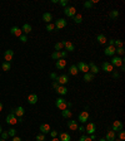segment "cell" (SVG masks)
Returning <instances> with one entry per match:
<instances>
[{
	"instance_id": "836d02e7",
	"label": "cell",
	"mask_w": 125,
	"mask_h": 141,
	"mask_svg": "<svg viewBox=\"0 0 125 141\" xmlns=\"http://www.w3.org/2000/svg\"><path fill=\"white\" fill-rule=\"evenodd\" d=\"M1 68H3V70H5V72H8V70H10V68H11V66H10V63H9V62H4V63L1 64Z\"/></svg>"
},
{
	"instance_id": "681fc988",
	"label": "cell",
	"mask_w": 125,
	"mask_h": 141,
	"mask_svg": "<svg viewBox=\"0 0 125 141\" xmlns=\"http://www.w3.org/2000/svg\"><path fill=\"white\" fill-rule=\"evenodd\" d=\"M50 78H51L53 81H56V78H58V74H56L55 72H51V73H50Z\"/></svg>"
},
{
	"instance_id": "c3c4849f",
	"label": "cell",
	"mask_w": 125,
	"mask_h": 141,
	"mask_svg": "<svg viewBox=\"0 0 125 141\" xmlns=\"http://www.w3.org/2000/svg\"><path fill=\"white\" fill-rule=\"evenodd\" d=\"M1 139H3V140H6L8 137H9V134H8V132H5V131H3V132H1Z\"/></svg>"
},
{
	"instance_id": "e575fe53",
	"label": "cell",
	"mask_w": 125,
	"mask_h": 141,
	"mask_svg": "<svg viewBox=\"0 0 125 141\" xmlns=\"http://www.w3.org/2000/svg\"><path fill=\"white\" fill-rule=\"evenodd\" d=\"M54 48H55L56 52H60V50L64 48V44H63V42H59V43H56L55 45H54Z\"/></svg>"
},
{
	"instance_id": "7c38bea8",
	"label": "cell",
	"mask_w": 125,
	"mask_h": 141,
	"mask_svg": "<svg viewBox=\"0 0 125 141\" xmlns=\"http://www.w3.org/2000/svg\"><path fill=\"white\" fill-rule=\"evenodd\" d=\"M63 44H64L65 49L68 50V52H74L75 50V45L71 42H69V40H63Z\"/></svg>"
},
{
	"instance_id": "9c48e42d",
	"label": "cell",
	"mask_w": 125,
	"mask_h": 141,
	"mask_svg": "<svg viewBox=\"0 0 125 141\" xmlns=\"http://www.w3.org/2000/svg\"><path fill=\"white\" fill-rule=\"evenodd\" d=\"M123 130V122L121 121H114L113 126H111V131H121Z\"/></svg>"
},
{
	"instance_id": "b9f144b4",
	"label": "cell",
	"mask_w": 125,
	"mask_h": 141,
	"mask_svg": "<svg viewBox=\"0 0 125 141\" xmlns=\"http://www.w3.org/2000/svg\"><path fill=\"white\" fill-rule=\"evenodd\" d=\"M19 39H20L21 43H26V42H28V37H26L25 34H23L21 37H19Z\"/></svg>"
},
{
	"instance_id": "11a10c76",
	"label": "cell",
	"mask_w": 125,
	"mask_h": 141,
	"mask_svg": "<svg viewBox=\"0 0 125 141\" xmlns=\"http://www.w3.org/2000/svg\"><path fill=\"white\" fill-rule=\"evenodd\" d=\"M119 68H120V70H125V66H124V64H121Z\"/></svg>"
},
{
	"instance_id": "91938a15",
	"label": "cell",
	"mask_w": 125,
	"mask_h": 141,
	"mask_svg": "<svg viewBox=\"0 0 125 141\" xmlns=\"http://www.w3.org/2000/svg\"><path fill=\"white\" fill-rule=\"evenodd\" d=\"M1 111H3V103L0 102V112H1Z\"/></svg>"
},
{
	"instance_id": "5bb4252c",
	"label": "cell",
	"mask_w": 125,
	"mask_h": 141,
	"mask_svg": "<svg viewBox=\"0 0 125 141\" xmlns=\"http://www.w3.org/2000/svg\"><path fill=\"white\" fill-rule=\"evenodd\" d=\"M55 67L58 68V69H64L65 67H66V61L65 59H58L55 62Z\"/></svg>"
},
{
	"instance_id": "e7e4bbea",
	"label": "cell",
	"mask_w": 125,
	"mask_h": 141,
	"mask_svg": "<svg viewBox=\"0 0 125 141\" xmlns=\"http://www.w3.org/2000/svg\"><path fill=\"white\" fill-rule=\"evenodd\" d=\"M0 141H6V140H3V139H0Z\"/></svg>"
},
{
	"instance_id": "e0dca14e",
	"label": "cell",
	"mask_w": 125,
	"mask_h": 141,
	"mask_svg": "<svg viewBox=\"0 0 125 141\" xmlns=\"http://www.w3.org/2000/svg\"><path fill=\"white\" fill-rule=\"evenodd\" d=\"M103 70H105V72H108V73H111L113 70H114V67L110 64V62H104L103 63Z\"/></svg>"
},
{
	"instance_id": "7a4b0ae2",
	"label": "cell",
	"mask_w": 125,
	"mask_h": 141,
	"mask_svg": "<svg viewBox=\"0 0 125 141\" xmlns=\"http://www.w3.org/2000/svg\"><path fill=\"white\" fill-rule=\"evenodd\" d=\"M55 29L56 30H60V29H64L66 25H68V20H65L64 18H59L58 20L55 21Z\"/></svg>"
},
{
	"instance_id": "83f0119b",
	"label": "cell",
	"mask_w": 125,
	"mask_h": 141,
	"mask_svg": "<svg viewBox=\"0 0 125 141\" xmlns=\"http://www.w3.org/2000/svg\"><path fill=\"white\" fill-rule=\"evenodd\" d=\"M78 72H79V69H78L77 64H71L69 68V74H71V76H77Z\"/></svg>"
},
{
	"instance_id": "74e56055",
	"label": "cell",
	"mask_w": 125,
	"mask_h": 141,
	"mask_svg": "<svg viewBox=\"0 0 125 141\" xmlns=\"http://www.w3.org/2000/svg\"><path fill=\"white\" fill-rule=\"evenodd\" d=\"M115 53L118 54V57L119 56H124L125 50H124V48H115Z\"/></svg>"
},
{
	"instance_id": "ab89813d",
	"label": "cell",
	"mask_w": 125,
	"mask_h": 141,
	"mask_svg": "<svg viewBox=\"0 0 125 141\" xmlns=\"http://www.w3.org/2000/svg\"><path fill=\"white\" fill-rule=\"evenodd\" d=\"M8 134H9V136L14 137V136H16V130H15V128H10V130L8 131Z\"/></svg>"
},
{
	"instance_id": "6da1fadb",
	"label": "cell",
	"mask_w": 125,
	"mask_h": 141,
	"mask_svg": "<svg viewBox=\"0 0 125 141\" xmlns=\"http://www.w3.org/2000/svg\"><path fill=\"white\" fill-rule=\"evenodd\" d=\"M64 14L66 15L68 18H74L75 15H77V9L74 7H68L66 8H64Z\"/></svg>"
},
{
	"instance_id": "f907efd6",
	"label": "cell",
	"mask_w": 125,
	"mask_h": 141,
	"mask_svg": "<svg viewBox=\"0 0 125 141\" xmlns=\"http://www.w3.org/2000/svg\"><path fill=\"white\" fill-rule=\"evenodd\" d=\"M53 87H54V88H58V87H59V83H58V82H56V81H53Z\"/></svg>"
},
{
	"instance_id": "7bdbcfd3",
	"label": "cell",
	"mask_w": 125,
	"mask_h": 141,
	"mask_svg": "<svg viewBox=\"0 0 125 141\" xmlns=\"http://www.w3.org/2000/svg\"><path fill=\"white\" fill-rule=\"evenodd\" d=\"M91 7H93V3H91V1H85V3H84V8H85V9H90Z\"/></svg>"
},
{
	"instance_id": "7dc6e473",
	"label": "cell",
	"mask_w": 125,
	"mask_h": 141,
	"mask_svg": "<svg viewBox=\"0 0 125 141\" xmlns=\"http://www.w3.org/2000/svg\"><path fill=\"white\" fill-rule=\"evenodd\" d=\"M79 141H91L90 137H88V136H85V135H83L80 139H79Z\"/></svg>"
},
{
	"instance_id": "52a82bcc",
	"label": "cell",
	"mask_w": 125,
	"mask_h": 141,
	"mask_svg": "<svg viewBox=\"0 0 125 141\" xmlns=\"http://www.w3.org/2000/svg\"><path fill=\"white\" fill-rule=\"evenodd\" d=\"M79 121L81 122V124H85V122H88L89 120V112L88 111H81V112L79 113Z\"/></svg>"
},
{
	"instance_id": "8992f818",
	"label": "cell",
	"mask_w": 125,
	"mask_h": 141,
	"mask_svg": "<svg viewBox=\"0 0 125 141\" xmlns=\"http://www.w3.org/2000/svg\"><path fill=\"white\" fill-rule=\"evenodd\" d=\"M56 82L59 83V86H65L68 82H69V77H68V74H61V76H58L56 78Z\"/></svg>"
},
{
	"instance_id": "be15d7a7",
	"label": "cell",
	"mask_w": 125,
	"mask_h": 141,
	"mask_svg": "<svg viewBox=\"0 0 125 141\" xmlns=\"http://www.w3.org/2000/svg\"><path fill=\"white\" fill-rule=\"evenodd\" d=\"M114 141H120V140H119V139H115V140H114Z\"/></svg>"
},
{
	"instance_id": "30bf717a",
	"label": "cell",
	"mask_w": 125,
	"mask_h": 141,
	"mask_svg": "<svg viewBox=\"0 0 125 141\" xmlns=\"http://www.w3.org/2000/svg\"><path fill=\"white\" fill-rule=\"evenodd\" d=\"M104 54L108 57H114V54H115V47L114 45H108L104 50Z\"/></svg>"
},
{
	"instance_id": "ac0fdd59",
	"label": "cell",
	"mask_w": 125,
	"mask_h": 141,
	"mask_svg": "<svg viewBox=\"0 0 125 141\" xmlns=\"http://www.w3.org/2000/svg\"><path fill=\"white\" fill-rule=\"evenodd\" d=\"M88 66H89V70H91L90 73H93L94 76H95L98 72H99V67H98V66L94 63V62H90V63L88 64Z\"/></svg>"
},
{
	"instance_id": "8d00e7d4",
	"label": "cell",
	"mask_w": 125,
	"mask_h": 141,
	"mask_svg": "<svg viewBox=\"0 0 125 141\" xmlns=\"http://www.w3.org/2000/svg\"><path fill=\"white\" fill-rule=\"evenodd\" d=\"M46 30H48V32H54V30H55V25H54L53 23L46 24Z\"/></svg>"
},
{
	"instance_id": "4fadbf2b",
	"label": "cell",
	"mask_w": 125,
	"mask_h": 141,
	"mask_svg": "<svg viewBox=\"0 0 125 141\" xmlns=\"http://www.w3.org/2000/svg\"><path fill=\"white\" fill-rule=\"evenodd\" d=\"M13 57H14V52L11 49H8L5 50V53H4V59H5V62H9L10 63V61L13 59Z\"/></svg>"
},
{
	"instance_id": "d4e9b609",
	"label": "cell",
	"mask_w": 125,
	"mask_h": 141,
	"mask_svg": "<svg viewBox=\"0 0 125 141\" xmlns=\"http://www.w3.org/2000/svg\"><path fill=\"white\" fill-rule=\"evenodd\" d=\"M13 112L15 113V116H18V117H23V115H24V107L19 106L18 108L13 110Z\"/></svg>"
},
{
	"instance_id": "3957f363",
	"label": "cell",
	"mask_w": 125,
	"mask_h": 141,
	"mask_svg": "<svg viewBox=\"0 0 125 141\" xmlns=\"http://www.w3.org/2000/svg\"><path fill=\"white\" fill-rule=\"evenodd\" d=\"M55 106L59 108V110H65V108H68V106H66V101L63 98V97H58L55 101Z\"/></svg>"
},
{
	"instance_id": "f6af8a7d",
	"label": "cell",
	"mask_w": 125,
	"mask_h": 141,
	"mask_svg": "<svg viewBox=\"0 0 125 141\" xmlns=\"http://www.w3.org/2000/svg\"><path fill=\"white\" fill-rule=\"evenodd\" d=\"M59 4H60L61 7L66 8L68 7V0H59Z\"/></svg>"
},
{
	"instance_id": "9a60e30c",
	"label": "cell",
	"mask_w": 125,
	"mask_h": 141,
	"mask_svg": "<svg viewBox=\"0 0 125 141\" xmlns=\"http://www.w3.org/2000/svg\"><path fill=\"white\" fill-rule=\"evenodd\" d=\"M39 130H40V132H41V134L46 135V134L50 132V130H51V128H50V126H49L48 124H41L40 127H39Z\"/></svg>"
},
{
	"instance_id": "ee69618b",
	"label": "cell",
	"mask_w": 125,
	"mask_h": 141,
	"mask_svg": "<svg viewBox=\"0 0 125 141\" xmlns=\"http://www.w3.org/2000/svg\"><path fill=\"white\" fill-rule=\"evenodd\" d=\"M49 134H50L51 137H58V131H56V130H50Z\"/></svg>"
},
{
	"instance_id": "cb8c5ba5",
	"label": "cell",
	"mask_w": 125,
	"mask_h": 141,
	"mask_svg": "<svg viewBox=\"0 0 125 141\" xmlns=\"http://www.w3.org/2000/svg\"><path fill=\"white\" fill-rule=\"evenodd\" d=\"M68 127H69L70 130L75 131V130H78V122L74 120H69L68 121Z\"/></svg>"
},
{
	"instance_id": "680465c9",
	"label": "cell",
	"mask_w": 125,
	"mask_h": 141,
	"mask_svg": "<svg viewBox=\"0 0 125 141\" xmlns=\"http://www.w3.org/2000/svg\"><path fill=\"white\" fill-rule=\"evenodd\" d=\"M90 139H91V140H95V135H94V134L90 135Z\"/></svg>"
},
{
	"instance_id": "f35d334b",
	"label": "cell",
	"mask_w": 125,
	"mask_h": 141,
	"mask_svg": "<svg viewBox=\"0 0 125 141\" xmlns=\"http://www.w3.org/2000/svg\"><path fill=\"white\" fill-rule=\"evenodd\" d=\"M35 139H36V141H45V135L40 132V134L36 135V137H35Z\"/></svg>"
},
{
	"instance_id": "bcb514c9",
	"label": "cell",
	"mask_w": 125,
	"mask_h": 141,
	"mask_svg": "<svg viewBox=\"0 0 125 141\" xmlns=\"http://www.w3.org/2000/svg\"><path fill=\"white\" fill-rule=\"evenodd\" d=\"M111 74H113V78H115V79H118V78L120 77L119 72H116V70H113V72H111Z\"/></svg>"
},
{
	"instance_id": "d6986e66",
	"label": "cell",
	"mask_w": 125,
	"mask_h": 141,
	"mask_svg": "<svg viewBox=\"0 0 125 141\" xmlns=\"http://www.w3.org/2000/svg\"><path fill=\"white\" fill-rule=\"evenodd\" d=\"M10 33L13 35H15V37H21L23 35V32H21V29L20 28H18V27H13V28L10 29Z\"/></svg>"
},
{
	"instance_id": "ffe728a7",
	"label": "cell",
	"mask_w": 125,
	"mask_h": 141,
	"mask_svg": "<svg viewBox=\"0 0 125 141\" xmlns=\"http://www.w3.org/2000/svg\"><path fill=\"white\" fill-rule=\"evenodd\" d=\"M55 91H56L58 95H60V96H65V95L68 93V88H66L65 86H59Z\"/></svg>"
},
{
	"instance_id": "1f68e13d",
	"label": "cell",
	"mask_w": 125,
	"mask_h": 141,
	"mask_svg": "<svg viewBox=\"0 0 125 141\" xmlns=\"http://www.w3.org/2000/svg\"><path fill=\"white\" fill-rule=\"evenodd\" d=\"M51 58L53 59H55V61H58V59H61V50L60 52H53L51 53Z\"/></svg>"
},
{
	"instance_id": "484cf974",
	"label": "cell",
	"mask_w": 125,
	"mask_h": 141,
	"mask_svg": "<svg viewBox=\"0 0 125 141\" xmlns=\"http://www.w3.org/2000/svg\"><path fill=\"white\" fill-rule=\"evenodd\" d=\"M61 116L64 119H70V117L73 116V112L70 111V108H65V110L61 111Z\"/></svg>"
},
{
	"instance_id": "2e32d148",
	"label": "cell",
	"mask_w": 125,
	"mask_h": 141,
	"mask_svg": "<svg viewBox=\"0 0 125 141\" xmlns=\"http://www.w3.org/2000/svg\"><path fill=\"white\" fill-rule=\"evenodd\" d=\"M28 102L30 105H35L38 102V95L36 93H30L28 96Z\"/></svg>"
},
{
	"instance_id": "db71d44e",
	"label": "cell",
	"mask_w": 125,
	"mask_h": 141,
	"mask_svg": "<svg viewBox=\"0 0 125 141\" xmlns=\"http://www.w3.org/2000/svg\"><path fill=\"white\" fill-rule=\"evenodd\" d=\"M114 40H115V39H110V40H108V42H109V45H114Z\"/></svg>"
},
{
	"instance_id": "f1b7e54d",
	"label": "cell",
	"mask_w": 125,
	"mask_h": 141,
	"mask_svg": "<svg viewBox=\"0 0 125 141\" xmlns=\"http://www.w3.org/2000/svg\"><path fill=\"white\" fill-rule=\"evenodd\" d=\"M94 74L93 73H90V72H88V73H84V81L85 82H91L93 79H94Z\"/></svg>"
},
{
	"instance_id": "4316f807",
	"label": "cell",
	"mask_w": 125,
	"mask_h": 141,
	"mask_svg": "<svg viewBox=\"0 0 125 141\" xmlns=\"http://www.w3.org/2000/svg\"><path fill=\"white\" fill-rule=\"evenodd\" d=\"M96 40H98V43H99V44H105V43L108 42V38H106L104 34H98Z\"/></svg>"
},
{
	"instance_id": "277c9868",
	"label": "cell",
	"mask_w": 125,
	"mask_h": 141,
	"mask_svg": "<svg viewBox=\"0 0 125 141\" xmlns=\"http://www.w3.org/2000/svg\"><path fill=\"white\" fill-rule=\"evenodd\" d=\"M110 64L113 66V67H118L119 68L121 64H124V59H123L121 57H113Z\"/></svg>"
},
{
	"instance_id": "8fae6325",
	"label": "cell",
	"mask_w": 125,
	"mask_h": 141,
	"mask_svg": "<svg viewBox=\"0 0 125 141\" xmlns=\"http://www.w3.org/2000/svg\"><path fill=\"white\" fill-rule=\"evenodd\" d=\"M77 67H78V69L80 70V72H83V73H88V72H90V70H89V66H88L86 63H84V62H79Z\"/></svg>"
},
{
	"instance_id": "6f0895ef",
	"label": "cell",
	"mask_w": 125,
	"mask_h": 141,
	"mask_svg": "<svg viewBox=\"0 0 125 141\" xmlns=\"http://www.w3.org/2000/svg\"><path fill=\"white\" fill-rule=\"evenodd\" d=\"M50 141H60V140H59L58 137H53V139H51V140H50Z\"/></svg>"
},
{
	"instance_id": "ba28073f",
	"label": "cell",
	"mask_w": 125,
	"mask_h": 141,
	"mask_svg": "<svg viewBox=\"0 0 125 141\" xmlns=\"http://www.w3.org/2000/svg\"><path fill=\"white\" fill-rule=\"evenodd\" d=\"M85 131H86L89 135H93L95 131H96V125H95L94 122H89V124L86 125V127H85Z\"/></svg>"
},
{
	"instance_id": "60d3db41",
	"label": "cell",
	"mask_w": 125,
	"mask_h": 141,
	"mask_svg": "<svg viewBox=\"0 0 125 141\" xmlns=\"http://www.w3.org/2000/svg\"><path fill=\"white\" fill-rule=\"evenodd\" d=\"M119 140L120 141H124L125 140V132L121 130V131H119Z\"/></svg>"
},
{
	"instance_id": "816d5d0a",
	"label": "cell",
	"mask_w": 125,
	"mask_h": 141,
	"mask_svg": "<svg viewBox=\"0 0 125 141\" xmlns=\"http://www.w3.org/2000/svg\"><path fill=\"white\" fill-rule=\"evenodd\" d=\"M78 130H79L80 132H84V131H85V127L84 126H78Z\"/></svg>"
},
{
	"instance_id": "94428289",
	"label": "cell",
	"mask_w": 125,
	"mask_h": 141,
	"mask_svg": "<svg viewBox=\"0 0 125 141\" xmlns=\"http://www.w3.org/2000/svg\"><path fill=\"white\" fill-rule=\"evenodd\" d=\"M99 141H106L105 139H99Z\"/></svg>"
},
{
	"instance_id": "603a6c76",
	"label": "cell",
	"mask_w": 125,
	"mask_h": 141,
	"mask_svg": "<svg viewBox=\"0 0 125 141\" xmlns=\"http://www.w3.org/2000/svg\"><path fill=\"white\" fill-rule=\"evenodd\" d=\"M59 140L60 141H71V137H70V135L66 134V132H60V134H59Z\"/></svg>"
},
{
	"instance_id": "7402d4cb",
	"label": "cell",
	"mask_w": 125,
	"mask_h": 141,
	"mask_svg": "<svg viewBox=\"0 0 125 141\" xmlns=\"http://www.w3.org/2000/svg\"><path fill=\"white\" fill-rule=\"evenodd\" d=\"M43 20L45 21L46 24L51 23V20H53V14H51V13H48V11L44 13V14H43Z\"/></svg>"
},
{
	"instance_id": "9f6ffc18",
	"label": "cell",
	"mask_w": 125,
	"mask_h": 141,
	"mask_svg": "<svg viewBox=\"0 0 125 141\" xmlns=\"http://www.w3.org/2000/svg\"><path fill=\"white\" fill-rule=\"evenodd\" d=\"M23 119H21V117H19V119H18V124H23Z\"/></svg>"
},
{
	"instance_id": "44dd1931",
	"label": "cell",
	"mask_w": 125,
	"mask_h": 141,
	"mask_svg": "<svg viewBox=\"0 0 125 141\" xmlns=\"http://www.w3.org/2000/svg\"><path fill=\"white\" fill-rule=\"evenodd\" d=\"M116 139V134L114 131H108L106 132V136H105V140L106 141H114Z\"/></svg>"
},
{
	"instance_id": "5b68a950",
	"label": "cell",
	"mask_w": 125,
	"mask_h": 141,
	"mask_svg": "<svg viewBox=\"0 0 125 141\" xmlns=\"http://www.w3.org/2000/svg\"><path fill=\"white\" fill-rule=\"evenodd\" d=\"M6 124H9V125H16L18 124V117L15 116L14 112H10L6 116Z\"/></svg>"
},
{
	"instance_id": "d590c367",
	"label": "cell",
	"mask_w": 125,
	"mask_h": 141,
	"mask_svg": "<svg viewBox=\"0 0 125 141\" xmlns=\"http://www.w3.org/2000/svg\"><path fill=\"white\" fill-rule=\"evenodd\" d=\"M114 47L115 48H123V42L120 39H115L114 40Z\"/></svg>"
},
{
	"instance_id": "f5cc1de1",
	"label": "cell",
	"mask_w": 125,
	"mask_h": 141,
	"mask_svg": "<svg viewBox=\"0 0 125 141\" xmlns=\"http://www.w3.org/2000/svg\"><path fill=\"white\" fill-rule=\"evenodd\" d=\"M13 141H23V140H21L19 136H14V137H13Z\"/></svg>"
},
{
	"instance_id": "6125c7cd",
	"label": "cell",
	"mask_w": 125,
	"mask_h": 141,
	"mask_svg": "<svg viewBox=\"0 0 125 141\" xmlns=\"http://www.w3.org/2000/svg\"><path fill=\"white\" fill-rule=\"evenodd\" d=\"M1 132H3V128H1V126H0V134H1Z\"/></svg>"
},
{
	"instance_id": "4dcf8cb0",
	"label": "cell",
	"mask_w": 125,
	"mask_h": 141,
	"mask_svg": "<svg viewBox=\"0 0 125 141\" xmlns=\"http://www.w3.org/2000/svg\"><path fill=\"white\" fill-rule=\"evenodd\" d=\"M119 15H120V13H119L118 10H111L110 13H109V18L113 19V20H115V19L119 18Z\"/></svg>"
},
{
	"instance_id": "f546056e",
	"label": "cell",
	"mask_w": 125,
	"mask_h": 141,
	"mask_svg": "<svg viewBox=\"0 0 125 141\" xmlns=\"http://www.w3.org/2000/svg\"><path fill=\"white\" fill-rule=\"evenodd\" d=\"M21 32H24V33H25V35L29 34V33L31 32V25H30V24H28V23H25V24L23 25V28H21Z\"/></svg>"
},
{
	"instance_id": "d6a6232c",
	"label": "cell",
	"mask_w": 125,
	"mask_h": 141,
	"mask_svg": "<svg viewBox=\"0 0 125 141\" xmlns=\"http://www.w3.org/2000/svg\"><path fill=\"white\" fill-rule=\"evenodd\" d=\"M74 21H75L77 24H81V23H83V16H81V14L75 15V16H74Z\"/></svg>"
}]
</instances>
